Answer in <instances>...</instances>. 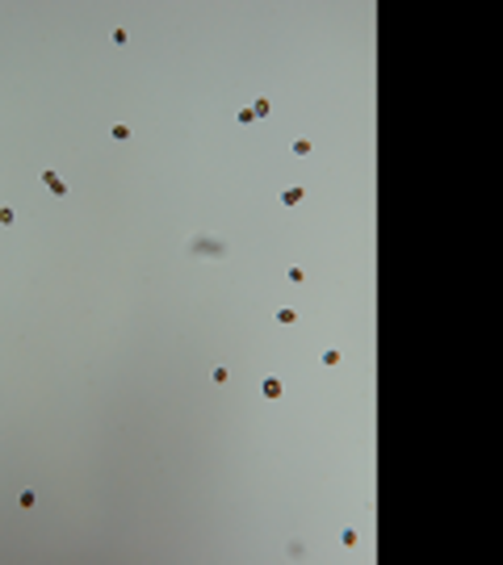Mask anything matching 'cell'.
Segmentation results:
<instances>
[{
	"label": "cell",
	"instance_id": "obj_5",
	"mask_svg": "<svg viewBox=\"0 0 503 565\" xmlns=\"http://www.w3.org/2000/svg\"><path fill=\"white\" fill-rule=\"evenodd\" d=\"M13 222H17V214H13V209L5 205V209H0V226H13Z\"/></svg>",
	"mask_w": 503,
	"mask_h": 565
},
{
	"label": "cell",
	"instance_id": "obj_4",
	"mask_svg": "<svg viewBox=\"0 0 503 565\" xmlns=\"http://www.w3.org/2000/svg\"><path fill=\"white\" fill-rule=\"evenodd\" d=\"M277 323H281V327H294V323H298V314L285 306V310H277Z\"/></svg>",
	"mask_w": 503,
	"mask_h": 565
},
{
	"label": "cell",
	"instance_id": "obj_3",
	"mask_svg": "<svg viewBox=\"0 0 503 565\" xmlns=\"http://www.w3.org/2000/svg\"><path fill=\"white\" fill-rule=\"evenodd\" d=\"M281 201H285V205H302V188H285Z\"/></svg>",
	"mask_w": 503,
	"mask_h": 565
},
{
	"label": "cell",
	"instance_id": "obj_1",
	"mask_svg": "<svg viewBox=\"0 0 503 565\" xmlns=\"http://www.w3.org/2000/svg\"><path fill=\"white\" fill-rule=\"evenodd\" d=\"M281 390H285V385L277 381V377H264V381H260V394L264 398H281Z\"/></svg>",
	"mask_w": 503,
	"mask_h": 565
},
{
	"label": "cell",
	"instance_id": "obj_7",
	"mask_svg": "<svg viewBox=\"0 0 503 565\" xmlns=\"http://www.w3.org/2000/svg\"><path fill=\"white\" fill-rule=\"evenodd\" d=\"M294 155H310V138H298V143H294Z\"/></svg>",
	"mask_w": 503,
	"mask_h": 565
},
{
	"label": "cell",
	"instance_id": "obj_2",
	"mask_svg": "<svg viewBox=\"0 0 503 565\" xmlns=\"http://www.w3.org/2000/svg\"><path fill=\"white\" fill-rule=\"evenodd\" d=\"M42 180L51 184V193H55V197H63V193H67V184H63V180H59L55 172H42Z\"/></svg>",
	"mask_w": 503,
	"mask_h": 565
},
{
	"label": "cell",
	"instance_id": "obj_6",
	"mask_svg": "<svg viewBox=\"0 0 503 565\" xmlns=\"http://www.w3.org/2000/svg\"><path fill=\"white\" fill-rule=\"evenodd\" d=\"M109 134H113V138H118V143H126V138H130V126H113V130H109Z\"/></svg>",
	"mask_w": 503,
	"mask_h": 565
}]
</instances>
